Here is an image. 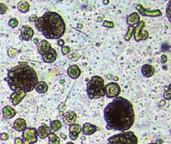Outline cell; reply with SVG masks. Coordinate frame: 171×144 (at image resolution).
Masks as SVG:
<instances>
[{
	"label": "cell",
	"mask_w": 171,
	"mask_h": 144,
	"mask_svg": "<svg viewBox=\"0 0 171 144\" xmlns=\"http://www.w3.org/2000/svg\"><path fill=\"white\" fill-rule=\"evenodd\" d=\"M120 86L115 82H110L105 86V95L108 98H115L120 94Z\"/></svg>",
	"instance_id": "cell-8"
},
{
	"label": "cell",
	"mask_w": 171,
	"mask_h": 144,
	"mask_svg": "<svg viewBox=\"0 0 171 144\" xmlns=\"http://www.w3.org/2000/svg\"><path fill=\"white\" fill-rule=\"evenodd\" d=\"M144 26H145V22L144 21H139V23L136 25V27H134V33L133 36L135 38L136 41H143L146 40L149 36V33L145 30H143Z\"/></svg>",
	"instance_id": "cell-7"
},
{
	"label": "cell",
	"mask_w": 171,
	"mask_h": 144,
	"mask_svg": "<svg viewBox=\"0 0 171 144\" xmlns=\"http://www.w3.org/2000/svg\"><path fill=\"white\" fill-rule=\"evenodd\" d=\"M98 21H102V18H101V17H99V18H98Z\"/></svg>",
	"instance_id": "cell-44"
},
{
	"label": "cell",
	"mask_w": 171,
	"mask_h": 144,
	"mask_svg": "<svg viewBox=\"0 0 171 144\" xmlns=\"http://www.w3.org/2000/svg\"><path fill=\"white\" fill-rule=\"evenodd\" d=\"M37 30L47 39H59L65 32L66 26L60 14L53 11H46L34 21Z\"/></svg>",
	"instance_id": "cell-3"
},
{
	"label": "cell",
	"mask_w": 171,
	"mask_h": 144,
	"mask_svg": "<svg viewBox=\"0 0 171 144\" xmlns=\"http://www.w3.org/2000/svg\"><path fill=\"white\" fill-rule=\"evenodd\" d=\"M36 19H37V16H36V15H34V14H32L31 16L29 17V21H31V22H34Z\"/></svg>",
	"instance_id": "cell-39"
},
{
	"label": "cell",
	"mask_w": 171,
	"mask_h": 144,
	"mask_svg": "<svg viewBox=\"0 0 171 144\" xmlns=\"http://www.w3.org/2000/svg\"><path fill=\"white\" fill-rule=\"evenodd\" d=\"M48 143L49 144H60V138L55 133H50L48 135Z\"/></svg>",
	"instance_id": "cell-26"
},
{
	"label": "cell",
	"mask_w": 171,
	"mask_h": 144,
	"mask_svg": "<svg viewBox=\"0 0 171 144\" xmlns=\"http://www.w3.org/2000/svg\"><path fill=\"white\" fill-rule=\"evenodd\" d=\"M57 45H59V46L63 47L64 46V40H62V39H59V40L57 41Z\"/></svg>",
	"instance_id": "cell-40"
},
{
	"label": "cell",
	"mask_w": 171,
	"mask_h": 144,
	"mask_svg": "<svg viewBox=\"0 0 171 144\" xmlns=\"http://www.w3.org/2000/svg\"><path fill=\"white\" fill-rule=\"evenodd\" d=\"M58 108H59V110H60V111L65 110V104H64V103H61V104H60V106H59Z\"/></svg>",
	"instance_id": "cell-41"
},
{
	"label": "cell",
	"mask_w": 171,
	"mask_h": 144,
	"mask_svg": "<svg viewBox=\"0 0 171 144\" xmlns=\"http://www.w3.org/2000/svg\"><path fill=\"white\" fill-rule=\"evenodd\" d=\"M35 90L40 94L46 93L47 90H48V85H47V83L44 82V81H38L35 86Z\"/></svg>",
	"instance_id": "cell-23"
},
{
	"label": "cell",
	"mask_w": 171,
	"mask_h": 144,
	"mask_svg": "<svg viewBox=\"0 0 171 144\" xmlns=\"http://www.w3.org/2000/svg\"><path fill=\"white\" fill-rule=\"evenodd\" d=\"M37 48H38V51H39V53H40L41 55H44L45 53L48 52V51L52 48V46H51V44L48 42V41L41 40L40 42H38Z\"/></svg>",
	"instance_id": "cell-19"
},
{
	"label": "cell",
	"mask_w": 171,
	"mask_h": 144,
	"mask_svg": "<svg viewBox=\"0 0 171 144\" xmlns=\"http://www.w3.org/2000/svg\"><path fill=\"white\" fill-rule=\"evenodd\" d=\"M160 61H161V63H162V64H165V63H166V61H167V56L165 55V54H163V55L161 56V60H160Z\"/></svg>",
	"instance_id": "cell-38"
},
{
	"label": "cell",
	"mask_w": 171,
	"mask_h": 144,
	"mask_svg": "<svg viewBox=\"0 0 171 144\" xmlns=\"http://www.w3.org/2000/svg\"><path fill=\"white\" fill-rule=\"evenodd\" d=\"M9 135L7 133H0V139L5 141V140H8Z\"/></svg>",
	"instance_id": "cell-35"
},
{
	"label": "cell",
	"mask_w": 171,
	"mask_h": 144,
	"mask_svg": "<svg viewBox=\"0 0 171 144\" xmlns=\"http://www.w3.org/2000/svg\"><path fill=\"white\" fill-rule=\"evenodd\" d=\"M6 11H7V6L4 4V3L1 2V3H0V14H1V15L5 14V13H6Z\"/></svg>",
	"instance_id": "cell-31"
},
{
	"label": "cell",
	"mask_w": 171,
	"mask_h": 144,
	"mask_svg": "<svg viewBox=\"0 0 171 144\" xmlns=\"http://www.w3.org/2000/svg\"><path fill=\"white\" fill-rule=\"evenodd\" d=\"M140 21V15L137 12H133L131 14H129L126 18V22L128 24L129 27H134L135 25H137Z\"/></svg>",
	"instance_id": "cell-13"
},
{
	"label": "cell",
	"mask_w": 171,
	"mask_h": 144,
	"mask_svg": "<svg viewBox=\"0 0 171 144\" xmlns=\"http://www.w3.org/2000/svg\"><path fill=\"white\" fill-rule=\"evenodd\" d=\"M50 131H53V133L56 131H58L59 129H61L62 128V123L60 120H52L50 122Z\"/></svg>",
	"instance_id": "cell-25"
},
{
	"label": "cell",
	"mask_w": 171,
	"mask_h": 144,
	"mask_svg": "<svg viewBox=\"0 0 171 144\" xmlns=\"http://www.w3.org/2000/svg\"><path fill=\"white\" fill-rule=\"evenodd\" d=\"M68 57H69V59H71V60H78L80 56H79V54H77V53H71Z\"/></svg>",
	"instance_id": "cell-34"
},
{
	"label": "cell",
	"mask_w": 171,
	"mask_h": 144,
	"mask_svg": "<svg viewBox=\"0 0 171 144\" xmlns=\"http://www.w3.org/2000/svg\"><path fill=\"white\" fill-rule=\"evenodd\" d=\"M81 132V126L79 124H72L69 127V137L71 140H75L78 138L79 133Z\"/></svg>",
	"instance_id": "cell-15"
},
{
	"label": "cell",
	"mask_w": 171,
	"mask_h": 144,
	"mask_svg": "<svg viewBox=\"0 0 171 144\" xmlns=\"http://www.w3.org/2000/svg\"><path fill=\"white\" fill-rule=\"evenodd\" d=\"M67 74L70 78L72 79H77L81 74V70L78 66L74 64V65H71L69 68L67 69Z\"/></svg>",
	"instance_id": "cell-17"
},
{
	"label": "cell",
	"mask_w": 171,
	"mask_h": 144,
	"mask_svg": "<svg viewBox=\"0 0 171 144\" xmlns=\"http://www.w3.org/2000/svg\"><path fill=\"white\" fill-rule=\"evenodd\" d=\"M37 135L39 138H41V139H45V138L48 137V135L51 133L50 132V128L47 126L46 124H42L39 126V128H38L37 130Z\"/></svg>",
	"instance_id": "cell-18"
},
{
	"label": "cell",
	"mask_w": 171,
	"mask_h": 144,
	"mask_svg": "<svg viewBox=\"0 0 171 144\" xmlns=\"http://www.w3.org/2000/svg\"><path fill=\"white\" fill-rule=\"evenodd\" d=\"M13 128H14L16 131H23L25 128H27V124H26V121L22 118H18L14 121L13 123Z\"/></svg>",
	"instance_id": "cell-21"
},
{
	"label": "cell",
	"mask_w": 171,
	"mask_h": 144,
	"mask_svg": "<svg viewBox=\"0 0 171 144\" xmlns=\"http://www.w3.org/2000/svg\"><path fill=\"white\" fill-rule=\"evenodd\" d=\"M26 93L25 92H22V91H17V92H13L12 94L10 95V101H11V104L14 106L18 105L22 100L24 99L25 97Z\"/></svg>",
	"instance_id": "cell-11"
},
{
	"label": "cell",
	"mask_w": 171,
	"mask_h": 144,
	"mask_svg": "<svg viewBox=\"0 0 171 144\" xmlns=\"http://www.w3.org/2000/svg\"><path fill=\"white\" fill-rule=\"evenodd\" d=\"M170 5H171V2H168V5H167V17H168V19H170Z\"/></svg>",
	"instance_id": "cell-37"
},
{
	"label": "cell",
	"mask_w": 171,
	"mask_h": 144,
	"mask_svg": "<svg viewBox=\"0 0 171 144\" xmlns=\"http://www.w3.org/2000/svg\"><path fill=\"white\" fill-rule=\"evenodd\" d=\"M97 130H98L97 126H95V125L91 124V123H84L83 126L81 127V131L83 132L84 135H92Z\"/></svg>",
	"instance_id": "cell-16"
},
{
	"label": "cell",
	"mask_w": 171,
	"mask_h": 144,
	"mask_svg": "<svg viewBox=\"0 0 171 144\" xmlns=\"http://www.w3.org/2000/svg\"><path fill=\"white\" fill-rule=\"evenodd\" d=\"M141 73L144 77H151L154 75L155 68L150 64H144L141 67Z\"/></svg>",
	"instance_id": "cell-20"
},
{
	"label": "cell",
	"mask_w": 171,
	"mask_h": 144,
	"mask_svg": "<svg viewBox=\"0 0 171 144\" xmlns=\"http://www.w3.org/2000/svg\"><path fill=\"white\" fill-rule=\"evenodd\" d=\"M0 113H1V112H0Z\"/></svg>",
	"instance_id": "cell-47"
},
{
	"label": "cell",
	"mask_w": 171,
	"mask_h": 144,
	"mask_svg": "<svg viewBox=\"0 0 171 144\" xmlns=\"http://www.w3.org/2000/svg\"><path fill=\"white\" fill-rule=\"evenodd\" d=\"M33 42H34V43H35V44H37V43H38V39H37V38H34Z\"/></svg>",
	"instance_id": "cell-43"
},
{
	"label": "cell",
	"mask_w": 171,
	"mask_h": 144,
	"mask_svg": "<svg viewBox=\"0 0 171 144\" xmlns=\"http://www.w3.org/2000/svg\"><path fill=\"white\" fill-rule=\"evenodd\" d=\"M18 24H19V22L16 18H11V19L8 21V25L10 26L11 28H16L17 26H18Z\"/></svg>",
	"instance_id": "cell-29"
},
{
	"label": "cell",
	"mask_w": 171,
	"mask_h": 144,
	"mask_svg": "<svg viewBox=\"0 0 171 144\" xmlns=\"http://www.w3.org/2000/svg\"><path fill=\"white\" fill-rule=\"evenodd\" d=\"M6 81L13 92L22 91L27 93L35 89L38 82V76L31 66L21 62L19 65L8 70Z\"/></svg>",
	"instance_id": "cell-2"
},
{
	"label": "cell",
	"mask_w": 171,
	"mask_h": 144,
	"mask_svg": "<svg viewBox=\"0 0 171 144\" xmlns=\"http://www.w3.org/2000/svg\"><path fill=\"white\" fill-rule=\"evenodd\" d=\"M22 140H23V144L36 143L38 140V135L35 128L33 127L25 128L23 130V134H22Z\"/></svg>",
	"instance_id": "cell-6"
},
{
	"label": "cell",
	"mask_w": 171,
	"mask_h": 144,
	"mask_svg": "<svg viewBox=\"0 0 171 144\" xmlns=\"http://www.w3.org/2000/svg\"><path fill=\"white\" fill-rule=\"evenodd\" d=\"M20 32V39L23 41H29L34 35V30L29 25H23Z\"/></svg>",
	"instance_id": "cell-10"
},
{
	"label": "cell",
	"mask_w": 171,
	"mask_h": 144,
	"mask_svg": "<svg viewBox=\"0 0 171 144\" xmlns=\"http://www.w3.org/2000/svg\"><path fill=\"white\" fill-rule=\"evenodd\" d=\"M57 58V52L54 48H51L48 52H46L44 55H42V60L45 63H53Z\"/></svg>",
	"instance_id": "cell-12"
},
{
	"label": "cell",
	"mask_w": 171,
	"mask_h": 144,
	"mask_svg": "<svg viewBox=\"0 0 171 144\" xmlns=\"http://www.w3.org/2000/svg\"><path fill=\"white\" fill-rule=\"evenodd\" d=\"M76 120H77V114H76L74 111H67L63 116L64 123L67 125L75 124Z\"/></svg>",
	"instance_id": "cell-14"
},
{
	"label": "cell",
	"mask_w": 171,
	"mask_h": 144,
	"mask_svg": "<svg viewBox=\"0 0 171 144\" xmlns=\"http://www.w3.org/2000/svg\"><path fill=\"white\" fill-rule=\"evenodd\" d=\"M66 144H74V143H72V142H67Z\"/></svg>",
	"instance_id": "cell-45"
},
{
	"label": "cell",
	"mask_w": 171,
	"mask_h": 144,
	"mask_svg": "<svg viewBox=\"0 0 171 144\" xmlns=\"http://www.w3.org/2000/svg\"><path fill=\"white\" fill-rule=\"evenodd\" d=\"M17 53H18V50L13 48V47H10V48H8V50H7V54H8V56L10 58H15L17 56Z\"/></svg>",
	"instance_id": "cell-28"
},
{
	"label": "cell",
	"mask_w": 171,
	"mask_h": 144,
	"mask_svg": "<svg viewBox=\"0 0 171 144\" xmlns=\"http://www.w3.org/2000/svg\"><path fill=\"white\" fill-rule=\"evenodd\" d=\"M137 142L138 139L134 132L125 131L109 137L107 144H137Z\"/></svg>",
	"instance_id": "cell-5"
},
{
	"label": "cell",
	"mask_w": 171,
	"mask_h": 144,
	"mask_svg": "<svg viewBox=\"0 0 171 144\" xmlns=\"http://www.w3.org/2000/svg\"><path fill=\"white\" fill-rule=\"evenodd\" d=\"M60 136H61V137L63 138V139H66V136H65V134L61 133V134H60Z\"/></svg>",
	"instance_id": "cell-42"
},
{
	"label": "cell",
	"mask_w": 171,
	"mask_h": 144,
	"mask_svg": "<svg viewBox=\"0 0 171 144\" xmlns=\"http://www.w3.org/2000/svg\"><path fill=\"white\" fill-rule=\"evenodd\" d=\"M70 50H71V48H70L69 46H66V45H64V46L61 48V52H62L63 55H67V54H69Z\"/></svg>",
	"instance_id": "cell-30"
},
{
	"label": "cell",
	"mask_w": 171,
	"mask_h": 144,
	"mask_svg": "<svg viewBox=\"0 0 171 144\" xmlns=\"http://www.w3.org/2000/svg\"><path fill=\"white\" fill-rule=\"evenodd\" d=\"M133 33H134V27H128V30H127V33L125 34L124 39L126 41H129L131 39V37L133 36Z\"/></svg>",
	"instance_id": "cell-27"
},
{
	"label": "cell",
	"mask_w": 171,
	"mask_h": 144,
	"mask_svg": "<svg viewBox=\"0 0 171 144\" xmlns=\"http://www.w3.org/2000/svg\"><path fill=\"white\" fill-rule=\"evenodd\" d=\"M104 119L108 130L125 132L134 124L135 114L129 100L117 96L104 108Z\"/></svg>",
	"instance_id": "cell-1"
},
{
	"label": "cell",
	"mask_w": 171,
	"mask_h": 144,
	"mask_svg": "<svg viewBox=\"0 0 171 144\" xmlns=\"http://www.w3.org/2000/svg\"><path fill=\"white\" fill-rule=\"evenodd\" d=\"M2 114H3V117L6 119H11L15 116L16 114V111H15L14 108H12L11 106L7 105L5 107H3L2 109Z\"/></svg>",
	"instance_id": "cell-22"
},
{
	"label": "cell",
	"mask_w": 171,
	"mask_h": 144,
	"mask_svg": "<svg viewBox=\"0 0 171 144\" xmlns=\"http://www.w3.org/2000/svg\"><path fill=\"white\" fill-rule=\"evenodd\" d=\"M103 26L107 28H113L114 23L112 21H103Z\"/></svg>",
	"instance_id": "cell-33"
},
{
	"label": "cell",
	"mask_w": 171,
	"mask_h": 144,
	"mask_svg": "<svg viewBox=\"0 0 171 144\" xmlns=\"http://www.w3.org/2000/svg\"><path fill=\"white\" fill-rule=\"evenodd\" d=\"M17 9L21 13H27L30 9V4L27 1H20L17 4Z\"/></svg>",
	"instance_id": "cell-24"
},
{
	"label": "cell",
	"mask_w": 171,
	"mask_h": 144,
	"mask_svg": "<svg viewBox=\"0 0 171 144\" xmlns=\"http://www.w3.org/2000/svg\"><path fill=\"white\" fill-rule=\"evenodd\" d=\"M14 143L15 144H23V140H22V138L17 137L14 139Z\"/></svg>",
	"instance_id": "cell-36"
},
{
	"label": "cell",
	"mask_w": 171,
	"mask_h": 144,
	"mask_svg": "<svg viewBox=\"0 0 171 144\" xmlns=\"http://www.w3.org/2000/svg\"><path fill=\"white\" fill-rule=\"evenodd\" d=\"M149 144H157V143H153V142H152V143H149Z\"/></svg>",
	"instance_id": "cell-46"
},
{
	"label": "cell",
	"mask_w": 171,
	"mask_h": 144,
	"mask_svg": "<svg viewBox=\"0 0 171 144\" xmlns=\"http://www.w3.org/2000/svg\"><path fill=\"white\" fill-rule=\"evenodd\" d=\"M164 98L166 100L171 99V92H170V89H169V86L167 87V90L165 91V93H164Z\"/></svg>",
	"instance_id": "cell-32"
},
{
	"label": "cell",
	"mask_w": 171,
	"mask_h": 144,
	"mask_svg": "<svg viewBox=\"0 0 171 144\" xmlns=\"http://www.w3.org/2000/svg\"><path fill=\"white\" fill-rule=\"evenodd\" d=\"M87 94L90 99H98L105 95V85L102 77L92 76L87 82Z\"/></svg>",
	"instance_id": "cell-4"
},
{
	"label": "cell",
	"mask_w": 171,
	"mask_h": 144,
	"mask_svg": "<svg viewBox=\"0 0 171 144\" xmlns=\"http://www.w3.org/2000/svg\"><path fill=\"white\" fill-rule=\"evenodd\" d=\"M134 6L136 7L139 13V15H142V16H148V17H159L162 15V12L158 9L156 10H148L147 8H144L141 4H135Z\"/></svg>",
	"instance_id": "cell-9"
}]
</instances>
